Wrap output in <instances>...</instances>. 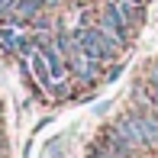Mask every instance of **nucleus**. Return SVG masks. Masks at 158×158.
Listing matches in <instances>:
<instances>
[{
	"label": "nucleus",
	"mask_w": 158,
	"mask_h": 158,
	"mask_svg": "<svg viewBox=\"0 0 158 158\" xmlns=\"http://www.w3.org/2000/svg\"><path fill=\"white\" fill-rule=\"evenodd\" d=\"M135 119L142 126V135H145V148H158V113L152 106H142V110H132Z\"/></svg>",
	"instance_id": "4"
},
{
	"label": "nucleus",
	"mask_w": 158,
	"mask_h": 158,
	"mask_svg": "<svg viewBox=\"0 0 158 158\" xmlns=\"http://www.w3.org/2000/svg\"><path fill=\"white\" fill-rule=\"evenodd\" d=\"M119 10V16L126 19L129 26H142V19H145V3H135V0H116V3H113Z\"/></svg>",
	"instance_id": "5"
},
{
	"label": "nucleus",
	"mask_w": 158,
	"mask_h": 158,
	"mask_svg": "<svg viewBox=\"0 0 158 158\" xmlns=\"http://www.w3.org/2000/svg\"><path fill=\"white\" fill-rule=\"evenodd\" d=\"M113 129L123 135L135 152L145 148V135H142V126H139V119H135V113H123V116H116V119H113Z\"/></svg>",
	"instance_id": "3"
},
{
	"label": "nucleus",
	"mask_w": 158,
	"mask_h": 158,
	"mask_svg": "<svg viewBox=\"0 0 158 158\" xmlns=\"http://www.w3.org/2000/svg\"><path fill=\"white\" fill-rule=\"evenodd\" d=\"M119 71H123V68H119V64H113V68H110V71H106V74H103V77H106V81H116V77H119Z\"/></svg>",
	"instance_id": "6"
},
{
	"label": "nucleus",
	"mask_w": 158,
	"mask_h": 158,
	"mask_svg": "<svg viewBox=\"0 0 158 158\" xmlns=\"http://www.w3.org/2000/svg\"><path fill=\"white\" fill-rule=\"evenodd\" d=\"M71 35H74V42L81 45V52L87 55V58L100 61V64L113 61V58L119 55V45H116L103 29H100V26H81V29H74Z\"/></svg>",
	"instance_id": "1"
},
{
	"label": "nucleus",
	"mask_w": 158,
	"mask_h": 158,
	"mask_svg": "<svg viewBox=\"0 0 158 158\" xmlns=\"http://www.w3.org/2000/svg\"><path fill=\"white\" fill-rule=\"evenodd\" d=\"M97 26H100V29H103L106 35H110V39L116 42L119 48H126V45H129V32H132V26H129L126 19L119 16V10H116L113 3H106L103 10H100V16H97Z\"/></svg>",
	"instance_id": "2"
}]
</instances>
